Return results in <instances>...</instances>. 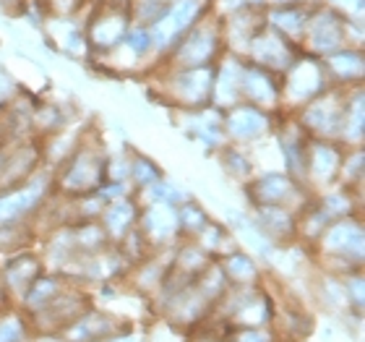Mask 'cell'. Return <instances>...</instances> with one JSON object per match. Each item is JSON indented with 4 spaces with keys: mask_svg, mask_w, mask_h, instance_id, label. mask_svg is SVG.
Returning <instances> with one entry per match:
<instances>
[{
    "mask_svg": "<svg viewBox=\"0 0 365 342\" xmlns=\"http://www.w3.org/2000/svg\"><path fill=\"white\" fill-rule=\"evenodd\" d=\"M243 69L245 61L240 55H225L217 66H214V84H212V107L214 110H230L237 102H243L240 86H243Z\"/></svg>",
    "mask_w": 365,
    "mask_h": 342,
    "instance_id": "17",
    "label": "cell"
},
{
    "mask_svg": "<svg viewBox=\"0 0 365 342\" xmlns=\"http://www.w3.org/2000/svg\"><path fill=\"white\" fill-rule=\"evenodd\" d=\"M344 293H347V301H350V316L352 321H363L365 313V274L363 269H355V272L344 274L342 277Z\"/></svg>",
    "mask_w": 365,
    "mask_h": 342,
    "instance_id": "38",
    "label": "cell"
},
{
    "mask_svg": "<svg viewBox=\"0 0 365 342\" xmlns=\"http://www.w3.org/2000/svg\"><path fill=\"white\" fill-rule=\"evenodd\" d=\"M8 149H11V144H8V146H0V170H3V165H6Z\"/></svg>",
    "mask_w": 365,
    "mask_h": 342,
    "instance_id": "42",
    "label": "cell"
},
{
    "mask_svg": "<svg viewBox=\"0 0 365 342\" xmlns=\"http://www.w3.org/2000/svg\"><path fill=\"white\" fill-rule=\"evenodd\" d=\"M344 149L350 146H363L365 141V97L363 86L347 89L342 107V123H339V139H336Z\"/></svg>",
    "mask_w": 365,
    "mask_h": 342,
    "instance_id": "26",
    "label": "cell"
},
{
    "mask_svg": "<svg viewBox=\"0 0 365 342\" xmlns=\"http://www.w3.org/2000/svg\"><path fill=\"white\" fill-rule=\"evenodd\" d=\"M277 115L279 113H269V110H261V107L248 105V102H237L235 107L222 113L225 141L251 149L253 144L274 136V129H277V121H279Z\"/></svg>",
    "mask_w": 365,
    "mask_h": 342,
    "instance_id": "6",
    "label": "cell"
},
{
    "mask_svg": "<svg viewBox=\"0 0 365 342\" xmlns=\"http://www.w3.org/2000/svg\"><path fill=\"white\" fill-rule=\"evenodd\" d=\"M282 110H287L289 115L297 113L300 107H305L308 102H313L316 97H321L327 89H331V81L327 76V69L321 58L313 55H297L292 66L282 74Z\"/></svg>",
    "mask_w": 365,
    "mask_h": 342,
    "instance_id": "3",
    "label": "cell"
},
{
    "mask_svg": "<svg viewBox=\"0 0 365 342\" xmlns=\"http://www.w3.org/2000/svg\"><path fill=\"white\" fill-rule=\"evenodd\" d=\"M274 332L282 342H308L316 335V316L308 306L297 301H279L277 319H274Z\"/></svg>",
    "mask_w": 365,
    "mask_h": 342,
    "instance_id": "21",
    "label": "cell"
},
{
    "mask_svg": "<svg viewBox=\"0 0 365 342\" xmlns=\"http://www.w3.org/2000/svg\"><path fill=\"white\" fill-rule=\"evenodd\" d=\"M170 269H173V248L170 251H152L138 264L130 266L125 282L133 293H138L149 303L157 296V290L162 288V282L168 280Z\"/></svg>",
    "mask_w": 365,
    "mask_h": 342,
    "instance_id": "18",
    "label": "cell"
},
{
    "mask_svg": "<svg viewBox=\"0 0 365 342\" xmlns=\"http://www.w3.org/2000/svg\"><path fill=\"white\" fill-rule=\"evenodd\" d=\"M42 272H45V261H42V253L39 251L21 248V251L8 253L0 261V296H3V301L16 306L19 298L26 293V288Z\"/></svg>",
    "mask_w": 365,
    "mask_h": 342,
    "instance_id": "10",
    "label": "cell"
},
{
    "mask_svg": "<svg viewBox=\"0 0 365 342\" xmlns=\"http://www.w3.org/2000/svg\"><path fill=\"white\" fill-rule=\"evenodd\" d=\"M53 193L55 188L50 170H39L29 181L19 183L14 188H3L0 191V228L26 225L29 217H34L50 201Z\"/></svg>",
    "mask_w": 365,
    "mask_h": 342,
    "instance_id": "4",
    "label": "cell"
},
{
    "mask_svg": "<svg viewBox=\"0 0 365 342\" xmlns=\"http://www.w3.org/2000/svg\"><path fill=\"white\" fill-rule=\"evenodd\" d=\"M193 241H196V243L201 246V248H204V251L209 253L212 258H222L225 253L240 248L237 238L230 233L227 225H225V222H217V220L209 222V225H206V228L201 230Z\"/></svg>",
    "mask_w": 365,
    "mask_h": 342,
    "instance_id": "33",
    "label": "cell"
},
{
    "mask_svg": "<svg viewBox=\"0 0 365 342\" xmlns=\"http://www.w3.org/2000/svg\"><path fill=\"white\" fill-rule=\"evenodd\" d=\"M71 241H73V251L78 256H99L102 251L110 248V238H107L105 228L99 225V220L89 222H68Z\"/></svg>",
    "mask_w": 365,
    "mask_h": 342,
    "instance_id": "30",
    "label": "cell"
},
{
    "mask_svg": "<svg viewBox=\"0 0 365 342\" xmlns=\"http://www.w3.org/2000/svg\"><path fill=\"white\" fill-rule=\"evenodd\" d=\"M220 50H222L220 29L217 26H201V24H196L193 29H188L178 39L170 61H173L175 69H206V66H214V61L222 55Z\"/></svg>",
    "mask_w": 365,
    "mask_h": 342,
    "instance_id": "9",
    "label": "cell"
},
{
    "mask_svg": "<svg viewBox=\"0 0 365 342\" xmlns=\"http://www.w3.org/2000/svg\"><path fill=\"white\" fill-rule=\"evenodd\" d=\"M214 261L220 264L230 288H259V285H267L269 269L245 248H235V251L225 253L222 258H214Z\"/></svg>",
    "mask_w": 365,
    "mask_h": 342,
    "instance_id": "20",
    "label": "cell"
},
{
    "mask_svg": "<svg viewBox=\"0 0 365 342\" xmlns=\"http://www.w3.org/2000/svg\"><path fill=\"white\" fill-rule=\"evenodd\" d=\"M217 154H220V165L222 170H225V175L227 178H232V181L237 183H248L256 175V165H253V157L251 152H248V146H237V144H225L217 149Z\"/></svg>",
    "mask_w": 365,
    "mask_h": 342,
    "instance_id": "31",
    "label": "cell"
},
{
    "mask_svg": "<svg viewBox=\"0 0 365 342\" xmlns=\"http://www.w3.org/2000/svg\"><path fill=\"white\" fill-rule=\"evenodd\" d=\"M125 324H130V321H123L118 313H113L105 306L91 303L78 319H73L68 327L63 329L61 335L66 337V342H97L102 337L115 335Z\"/></svg>",
    "mask_w": 365,
    "mask_h": 342,
    "instance_id": "16",
    "label": "cell"
},
{
    "mask_svg": "<svg viewBox=\"0 0 365 342\" xmlns=\"http://www.w3.org/2000/svg\"><path fill=\"white\" fill-rule=\"evenodd\" d=\"M107 181V154L89 141H78L68 160L53 173V188L63 198H76L97 191Z\"/></svg>",
    "mask_w": 365,
    "mask_h": 342,
    "instance_id": "2",
    "label": "cell"
},
{
    "mask_svg": "<svg viewBox=\"0 0 365 342\" xmlns=\"http://www.w3.org/2000/svg\"><path fill=\"white\" fill-rule=\"evenodd\" d=\"M31 335H34L31 319L19 306L0 308V342H29Z\"/></svg>",
    "mask_w": 365,
    "mask_h": 342,
    "instance_id": "34",
    "label": "cell"
},
{
    "mask_svg": "<svg viewBox=\"0 0 365 342\" xmlns=\"http://www.w3.org/2000/svg\"><path fill=\"white\" fill-rule=\"evenodd\" d=\"M128 34V19L115 11V14H99V19L91 24L89 42L99 53H113L123 45V39Z\"/></svg>",
    "mask_w": 365,
    "mask_h": 342,
    "instance_id": "28",
    "label": "cell"
},
{
    "mask_svg": "<svg viewBox=\"0 0 365 342\" xmlns=\"http://www.w3.org/2000/svg\"><path fill=\"white\" fill-rule=\"evenodd\" d=\"M185 134L204 144L209 152H217L225 144V129H222V113L214 107L185 113Z\"/></svg>",
    "mask_w": 365,
    "mask_h": 342,
    "instance_id": "27",
    "label": "cell"
},
{
    "mask_svg": "<svg viewBox=\"0 0 365 342\" xmlns=\"http://www.w3.org/2000/svg\"><path fill=\"white\" fill-rule=\"evenodd\" d=\"M363 175H365V154H363V146H350V149H344V157H342V168H339V186L344 188H352L358 191L363 186Z\"/></svg>",
    "mask_w": 365,
    "mask_h": 342,
    "instance_id": "37",
    "label": "cell"
},
{
    "mask_svg": "<svg viewBox=\"0 0 365 342\" xmlns=\"http://www.w3.org/2000/svg\"><path fill=\"white\" fill-rule=\"evenodd\" d=\"M138 214H141V204L136 201V196L118 198V201H110V204L105 206V212H102V217H99V225L105 228L110 243L113 246L120 243L123 238L136 228Z\"/></svg>",
    "mask_w": 365,
    "mask_h": 342,
    "instance_id": "24",
    "label": "cell"
},
{
    "mask_svg": "<svg viewBox=\"0 0 365 342\" xmlns=\"http://www.w3.org/2000/svg\"><path fill=\"white\" fill-rule=\"evenodd\" d=\"M313 253H316V261H321V272L336 274V277L365 269V228L360 214L329 222L324 236L313 246Z\"/></svg>",
    "mask_w": 365,
    "mask_h": 342,
    "instance_id": "1",
    "label": "cell"
},
{
    "mask_svg": "<svg viewBox=\"0 0 365 342\" xmlns=\"http://www.w3.org/2000/svg\"><path fill=\"white\" fill-rule=\"evenodd\" d=\"M209 222H212V214L206 212V206L193 196L178 206V225H180L182 241H193Z\"/></svg>",
    "mask_w": 365,
    "mask_h": 342,
    "instance_id": "35",
    "label": "cell"
},
{
    "mask_svg": "<svg viewBox=\"0 0 365 342\" xmlns=\"http://www.w3.org/2000/svg\"><path fill=\"white\" fill-rule=\"evenodd\" d=\"M311 301L313 303H319L321 311H327L329 316L352 321L350 301H347V293H344L342 277L316 269L311 277Z\"/></svg>",
    "mask_w": 365,
    "mask_h": 342,
    "instance_id": "22",
    "label": "cell"
},
{
    "mask_svg": "<svg viewBox=\"0 0 365 342\" xmlns=\"http://www.w3.org/2000/svg\"><path fill=\"white\" fill-rule=\"evenodd\" d=\"M97 342H144V337H141L136 324H125V327L118 329L115 335L102 337V340H97Z\"/></svg>",
    "mask_w": 365,
    "mask_h": 342,
    "instance_id": "40",
    "label": "cell"
},
{
    "mask_svg": "<svg viewBox=\"0 0 365 342\" xmlns=\"http://www.w3.org/2000/svg\"><path fill=\"white\" fill-rule=\"evenodd\" d=\"M214 258L196 243V241H180L173 248V269L180 272L188 280H196L198 274L204 272L206 266L212 264Z\"/></svg>",
    "mask_w": 365,
    "mask_h": 342,
    "instance_id": "32",
    "label": "cell"
},
{
    "mask_svg": "<svg viewBox=\"0 0 365 342\" xmlns=\"http://www.w3.org/2000/svg\"><path fill=\"white\" fill-rule=\"evenodd\" d=\"M243 191L251 206H287L295 212L313 196V191H308L284 170H267V173L253 175L243 186Z\"/></svg>",
    "mask_w": 365,
    "mask_h": 342,
    "instance_id": "5",
    "label": "cell"
},
{
    "mask_svg": "<svg viewBox=\"0 0 365 342\" xmlns=\"http://www.w3.org/2000/svg\"><path fill=\"white\" fill-rule=\"evenodd\" d=\"M214 66L206 69H173L165 79V94L182 113L212 107Z\"/></svg>",
    "mask_w": 365,
    "mask_h": 342,
    "instance_id": "7",
    "label": "cell"
},
{
    "mask_svg": "<svg viewBox=\"0 0 365 342\" xmlns=\"http://www.w3.org/2000/svg\"><path fill=\"white\" fill-rule=\"evenodd\" d=\"M321 63L327 69L331 86H336V89H355V86L363 84L365 55L360 47H342V50L321 58Z\"/></svg>",
    "mask_w": 365,
    "mask_h": 342,
    "instance_id": "23",
    "label": "cell"
},
{
    "mask_svg": "<svg viewBox=\"0 0 365 342\" xmlns=\"http://www.w3.org/2000/svg\"><path fill=\"white\" fill-rule=\"evenodd\" d=\"M29 342H66L61 332H34Z\"/></svg>",
    "mask_w": 365,
    "mask_h": 342,
    "instance_id": "41",
    "label": "cell"
},
{
    "mask_svg": "<svg viewBox=\"0 0 365 342\" xmlns=\"http://www.w3.org/2000/svg\"><path fill=\"white\" fill-rule=\"evenodd\" d=\"M313 196H316V204L324 209V214H327L331 222L358 214V191L344 188L339 183L319 191V193H313Z\"/></svg>",
    "mask_w": 365,
    "mask_h": 342,
    "instance_id": "29",
    "label": "cell"
},
{
    "mask_svg": "<svg viewBox=\"0 0 365 342\" xmlns=\"http://www.w3.org/2000/svg\"><path fill=\"white\" fill-rule=\"evenodd\" d=\"M165 178V170L146 154H130V175L128 183L133 186V193L149 188L154 183H160Z\"/></svg>",
    "mask_w": 365,
    "mask_h": 342,
    "instance_id": "36",
    "label": "cell"
},
{
    "mask_svg": "<svg viewBox=\"0 0 365 342\" xmlns=\"http://www.w3.org/2000/svg\"><path fill=\"white\" fill-rule=\"evenodd\" d=\"M94 303L86 288L78 285H68L61 296L55 298L53 303L47 306L45 311H39L37 316H31V327L34 332H63L71 321L78 319L81 313Z\"/></svg>",
    "mask_w": 365,
    "mask_h": 342,
    "instance_id": "13",
    "label": "cell"
},
{
    "mask_svg": "<svg viewBox=\"0 0 365 342\" xmlns=\"http://www.w3.org/2000/svg\"><path fill=\"white\" fill-rule=\"evenodd\" d=\"M136 228L152 251H170L182 241L180 225H178V206L144 204Z\"/></svg>",
    "mask_w": 365,
    "mask_h": 342,
    "instance_id": "12",
    "label": "cell"
},
{
    "mask_svg": "<svg viewBox=\"0 0 365 342\" xmlns=\"http://www.w3.org/2000/svg\"><path fill=\"white\" fill-rule=\"evenodd\" d=\"M240 94H243V102L261 107V110H269V113L282 110V79L256 63L245 61Z\"/></svg>",
    "mask_w": 365,
    "mask_h": 342,
    "instance_id": "15",
    "label": "cell"
},
{
    "mask_svg": "<svg viewBox=\"0 0 365 342\" xmlns=\"http://www.w3.org/2000/svg\"><path fill=\"white\" fill-rule=\"evenodd\" d=\"M295 58H297V53H295V47H292V42H289L287 37L277 34L274 29H261L259 34L248 42L245 55H243V61L256 63V66L272 71L277 76H282V74L292 66Z\"/></svg>",
    "mask_w": 365,
    "mask_h": 342,
    "instance_id": "14",
    "label": "cell"
},
{
    "mask_svg": "<svg viewBox=\"0 0 365 342\" xmlns=\"http://www.w3.org/2000/svg\"><path fill=\"white\" fill-rule=\"evenodd\" d=\"M344 146L339 141H324V139H311L308 141V154H305V186L308 191L319 193L339 181V168H342Z\"/></svg>",
    "mask_w": 365,
    "mask_h": 342,
    "instance_id": "11",
    "label": "cell"
},
{
    "mask_svg": "<svg viewBox=\"0 0 365 342\" xmlns=\"http://www.w3.org/2000/svg\"><path fill=\"white\" fill-rule=\"evenodd\" d=\"M344 94L347 89H327L321 97L300 107L295 115V121L300 123V129L311 139H324V141H336L339 139V123H342V107H344Z\"/></svg>",
    "mask_w": 365,
    "mask_h": 342,
    "instance_id": "8",
    "label": "cell"
},
{
    "mask_svg": "<svg viewBox=\"0 0 365 342\" xmlns=\"http://www.w3.org/2000/svg\"><path fill=\"white\" fill-rule=\"evenodd\" d=\"M251 220L259 233L274 246H289L297 241V212L287 206H251Z\"/></svg>",
    "mask_w": 365,
    "mask_h": 342,
    "instance_id": "19",
    "label": "cell"
},
{
    "mask_svg": "<svg viewBox=\"0 0 365 342\" xmlns=\"http://www.w3.org/2000/svg\"><path fill=\"white\" fill-rule=\"evenodd\" d=\"M227 342H282L274 327H227Z\"/></svg>",
    "mask_w": 365,
    "mask_h": 342,
    "instance_id": "39",
    "label": "cell"
},
{
    "mask_svg": "<svg viewBox=\"0 0 365 342\" xmlns=\"http://www.w3.org/2000/svg\"><path fill=\"white\" fill-rule=\"evenodd\" d=\"M66 288H68V282L63 280L61 274L45 269V272L39 274L37 280L26 288V293L19 298V303L16 306H19V308H21V311L31 319V316H37L39 311H45L47 306L53 303L55 298L61 296Z\"/></svg>",
    "mask_w": 365,
    "mask_h": 342,
    "instance_id": "25",
    "label": "cell"
}]
</instances>
